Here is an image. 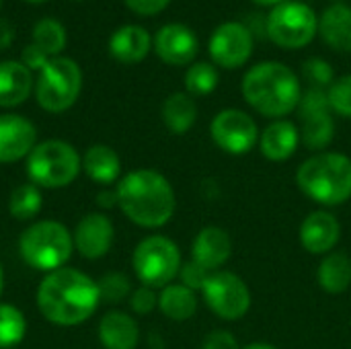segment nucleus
<instances>
[{"label":"nucleus","mask_w":351,"mask_h":349,"mask_svg":"<svg viewBox=\"0 0 351 349\" xmlns=\"http://www.w3.org/2000/svg\"><path fill=\"white\" fill-rule=\"evenodd\" d=\"M97 204L101 208H113V206H117V193L115 191H101Z\"/></svg>","instance_id":"a19ab883"},{"label":"nucleus","mask_w":351,"mask_h":349,"mask_svg":"<svg viewBox=\"0 0 351 349\" xmlns=\"http://www.w3.org/2000/svg\"><path fill=\"white\" fill-rule=\"evenodd\" d=\"M202 349H241L239 341L228 331H212L204 337Z\"/></svg>","instance_id":"e433bc0d"},{"label":"nucleus","mask_w":351,"mask_h":349,"mask_svg":"<svg viewBox=\"0 0 351 349\" xmlns=\"http://www.w3.org/2000/svg\"><path fill=\"white\" fill-rule=\"evenodd\" d=\"M132 265L142 286L165 288L179 276L183 263L181 251L171 239L162 234H152L136 247Z\"/></svg>","instance_id":"6e6552de"},{"label":"nucleus","mask_w":351,"mask_h":349,"mask_svg":"<svg viewBox=\"0 0 351 349\" xmlns=\"http://www.w3.org/2000/svg\"><path fill=\"white\" fill-rule=\"evenodd\" d=\"M243 349H276L274 346H269V344H249V346H245Z\"/></svg>","instance_id":"37998d69"},{"label":"nucleus","mask_w":351,"mask_h":349,"mask_svg":"<svg viewBox=\"0 0 351 349\" xmlns=\"http://www.w3.org/2000/svg\"><path fill=\"white\" fill-rule=\"evenodd\" d=\"M33 88L31 70L23 62H0V107H16L27 101Z\"/></svg>","instance_id":"4be33fe9"},{"label":"nucleus","mask_w":351,"mask_h":349,"mask_svg":"<svg viewBox=\"0 0 351 349\" xmlns=\"http://www.w3.org/2000/svg\"><path fill=\"white\" fill-rule=\"evenodd\" d=\"M341 239V224L331 212H311L300 224V243L311 255H329Z\"/></svg>","instance_id":"f3484780"},{"label":"nucleus","mask_w":351,"mask_h":349,"mask_svg":"<svg viewBox=\"0 0 351 349\" xmlns=\"http://www.w3.org/2000/svg\"><path fill=\"white\" fill-rule=\"evenodd\" d=\"M37 130L35 125L14 113H2L0 115V163H16L31 154L35 148Z\"/></svg>","instance_id":"2eb2a0df"},{"label":"nucleus","mask_w":351,"mask_h":349,"mask_svg":"<svg viewBox=\"0 0 351 349\" xmlns=\"http://www.w3.org/2000/svg\"><path fill=\"white\" fill-rule=\"evenodd\" d=\"M218 82H220L218 70L210 62H195V64L189 66V70L185 74V88H187V93L197 95V97L214 93Z\"/></svg>","instance_id":"7c9ffc66"},{"label":"nucleus","mask_w":351,"mask_h":349,"mask_svg":"<svg viewBox=\"0 0 351 349\" xmlns=\"http://www.w3.org/2000/svg\"><path fill=\"white\" fill-rule=\"evenodd\" d=\"M27 333L25 315L12 304H0V349L16 348Z\"/></svg>","instance_id":"c85d7f7f"},{"label":"nucleus","mask_w":351,"mask_h":349,"mask_svg":"<svg viewBox=\"0 0 351 349\" xmlns=\"http://www.w3.org/2000/svg\"><path fill=\"white\" fill-rule=\"evenodd\" d=\"M12 39H14V27H12V23L6 21V19H0V49L10 47Z\"/></svg>","instance_id":"ea45409f"},{"label":"nucleus","mask_w":351,"mask_h":349,"mask_svg":"<svg viewBox=\"0 0 351 349\" xmlns=\"http://www.w3.org/2000/svg\"><path fill=\"white\" fill-rule=\"evenodd\" d=\"M179 278H181V284L187 286L189 290H204L208 278H210V272L204 269L202 265H197L193 259L189 263H183L181 269H179Z\"/></svg>","instance_id":"f704fd0d"},{"label":"nucleus","mask_w":351,"mask_h":349,"mask_svg":"<svg viewBox=\"0 0 351 349\" xmlns=\"http://www.w3.org/2000/svg\"><path fill=\"white\" fill-rule=\"evenodd\" d=\"M298 115L302 119L300 140L308 150H323L331 144L335 134V123L331 117V107L325 88L311 86L302 93L298 103Z\"/></svg>","instance_id":"9b49d317"},{"label":"nucleus","mask_w":351,"mask_h":349,"mask_svg":"<svg viewBox=\"0 0 351 349\" xmlns=\"http://www.w3.org/2000/svg\"><path fill=\"white\" fill-rule=\"evenodd\" d=\"M158 309L171 321H187L197 311V296L183 284H169L158 296Z\"/></svg>","instance_id":"a878e982"},{"label":"nucleus","mask_w":351,"mask_h":349,"mask_svg":"<svg viewBox=\"0 0 351 349\" xmlns=\"http://www.w3.org/2000/svg\"><path fill=\"white\" fill-rule=\"evenodd\" d=\"M117 206L142 228H160L175 214V191L165 175L152 169L128 173L117 183Z\"/></svg>","instance_id":"f03ea898"},{"label":"nucleus","mask_w":351,"mask_h":349,"mask_svg":"<svg viewBox=\"0 0 351 349\" xmlns=\"http://www.w3.org/2000/svg\"><path fill=\"white\" fill-rule=\"evenodd\" d=\"M319 286L329 294H343L351 286V259L346 253H329L317 272Z\"/></svg>","instance_id":"bb28decb"},{"label":"nucleus","mask_w":351,"mask_h":349,"mask_svg":"<svg viewBox=\"0 0 351 349\" xmlns=\"http://www.w3.org/2000/svg\"><path fill=\"white\" fill-rule=\"evenodd\" d=\"M66 29L56 19H41L33 27V43L43 49L49 58L60 56V51L66 47Z\"/></svg>","instance_id":"cd10ccee"},{"label":"nucleus","mask_w":351,"mask_h":349,"mask_svg":"<svg viewBox=\"0 0 351 349\" xmlns=\"http://www.w3.org/2000/svg\"><path fill=\"white\" fill-rule=\"evenodd\" d=\"M253 2L259 4V6H278V4H284L288 0H253Z\"/></svg>","instance_id":"79ce46f5"},{"label":"nucleus","mask_w":351,"mask_h":349,"mask_svg":"<svg viewBox=\"0 0 351 349\" xmlns=\"http://www.w3.org/2000/svg\"><path fill=\"white\" fill-rule=\"evenodd\" d=\"M130 304H132V311L136 315H150L158 306V296L154 294V288L142 286V288L132 292Z\"/></svg>","instance_id":"c9c22d12"},{"label":"nucleus","mask_w":351,"mask_h":349,"mask_svg":"<svg viewBox=\"0 0 351 349\" xmlns=\"http://www.w3.org/2000/svg\"><path fill=\"white\" fill-rule=\"evenodd\" d=\"M253 33L247 25L237 21H226L216 27V31L210 37L208 49L212 60L226 68L234 70L249 62L253 53Z\"/></svg>","instance_id":"ddd939ff"},{"label":"nucleus","mask_w":351,"mask_h":349,"mask_svg":"<svg viewBox=\"0 0 351 349\" xmlns=\"http://www.w3.org/2000/svg\"><path fill=\"white\" fill-rule=\"evenodd\" d=\"M41 210V193L39 187L33 183L19 185L8 200V212L16 220H31Z\"/></svg>","instance_id":"c756f323"},{"label":"nucleus","mask_w":351,"mask_h":349,"mask_svg":"<svg viewBox=\"0 0 351 349\" xmlns=\"http://www.w3.org/2000/svg\"><path fill=\"white\" fill-rule=\"evenodd\" d=\"M296 185L317 204L341 206L351 197V158L339 152H319L298 167Z\"/></svg>","instance_id":"20e7f679"},{"label":"nucleus","mask_w":351,"mask_h":349,"mask_svg":"<svg viewBox=\"0 0 351 349\" xmlns=\"http://www.w3.org/2000/svg\"><path fill=\"white\" fill-rule=\"evenodd\" d=\"M82 169L99 185H111L119 179L121 173V160L119 154L105 144L90 146L82 156Z\"/></svg>","instance_id":"b1692460"},{"label":"nucleus","mask_w":351,"mask_h":349,"mask_svg":"<svg viewBox=\"0 0 351 349\" xmlns=\"http://www.w3.org/2000/svg\"><path fill=\"white\" fill-rule=\"evenodd\" d=\"M21 60H23V64H25L29 70H41V68L47 64L49 56H47L43 49H39L35 43H29V45L23 49V53H21Z\"/></svg>","instance_id":"58836bf2"},{"label":"nucleus","mask_w":351,"mask_h":349,"mask_svg":"<svg viewBox=\"0 0 351 349\" xmlns=\"http://www.w3.org/2000/svg\"><path fill=\"white\" fill-rule=\"evenodd\" d=\"M202 292L210 311L224 321H239L251 309V290L232 272H212Z\"/></svg>","instance_id":"9d476101"},{"label":"nucleus","mask_w":351,"mask_h":349,"mask_svg":"<svg viewBox=\"0 0 351 349\" xmlns=\"http://www.w3.org/2000/svg\"><path fill=\"white\" fill-rule=\"evenodd\" d=\"M319 31L329 47L343 53L351 51V6L337 2L325 8L319 21Z\"/></svg>","instance_id":"5701e85b"},{"label":"nucleus","mask_w":351,"mask_h":349,"mask_svg":"<svg viewBox=\"0 0 351 349\" xmlns=\"http://www.w3.org/2000/svg\"><path fill=\"white\" fill-rule=\"evenodd\" d=\"M74 241L70 230L53 220H41L31 224L19 239V253L27 265L39 272L62 269L70 259Z\"/></svg>","instance_id":"39448f33"},{"label":"nucleus","mask_w":351,"mask_h":349,"mask_svg":"<svg viewBox=\"0 0 351 349\" xmlns=\"http://www.w3.org/2000/svg\"><path fill=\"white\" fill-rule=\"evenodd\" d=\"M78 173L80 156L74 146L64 140H47L35 144L27 156V175L37 187H66L78 177Z\"/></svg>","instance_id":"423d86ee"},{"label":"nucleus","mask_w":351,"mask_h":349,"mask_svg":"<svg viewBox=\"0 0 351 349\" xmlns=\"http://www.w3.org/2000/svg\"><path fill=\"white\" fill-rule=\"evenodd\" d=\"M99 296L103 302H109V304H117L121 302L123 298H128L132 294V286H130V280L128 276L119 274V272H111V274H105L99 282Z\"/></svg>","instance_id":"2f4dec72"},{"label":"nucleus","mask_w":351,"mask_h":349,"mask_svg":"<svg viewBox=\"0 0 351 349\" xmlns=\"http://www.w3.org/2000/svg\"><path fill=\"white\" fill-rule=\"evenodd\" d=\"M197 35L183 23H169L154 35L156 56L171 66H185L197 56Z\"/></svg>","instance_id":"4468645a"},{"label":"nucleus","mask_w":351,"mask_h":349,"mask_svg":"<svg viewBox=\"0 0 351 349\" xmlns=\"http://www.w3.org/2000/svg\"><path fill=\"white\" fill-rule=\"evenodd\" d=\"M2 286H4V272H2V265H0V294H2Z\"/></svg>","instance_id":"c03bdc74"},{"label":"nucleus","mask_w":351,"mask_h":349,"mask_svg":"<svg viewBox=\"0 0 351 349\" xmlns=\"http://www.w3.org/2000/svg\"><path fill=\"white\" fill-rule=\"evenodd\" d=\"M232 255L230 234L220 226H206L197 232L191 249V257L204 269L218 272Z\"/></svg>","instance_id":"a211bd4d"},{"label":"nucleus","mask_w":351,"mask_h":349,"mask_svg":"<svg viewBox=\"0 0 351 349\" xmlns=\"http://www.w3.org/2000/svg\"><path fill=\"white\" fill-rule=\"evenodd\" d=\"M302 74L311 82V86H315V88H325V86H331L335 82L333 68L323 58H308L302 66Z\"/></svg>","instance_id":"72a5a7b5"},{"label":"nucleus","mask_w":351,"mask_h":349,"mask_svg":"<svg viewBox=\"0 0 351 349\" xmlns=\"http://www.w3.org/2000/svg\"><path fill=\"white\" fill-rule=\"evenodd\" d=\"M82 91V70L70 58H49L39 70L35 84V99L41 109L49 113L68 111Z\"/></svg>","instance_id":"0eeeda50"},{"label":"nucleus","mask_w":351,"mask_h":349,"mask_svg":"<svg viewBox=\"0 0 351 349\" xmlns=\"http://www.w3.org/2000/svg\"><path fill=\"white\" fill-rule=\"evenodd\" d=\"M265 33L278 47L300 49L319 33V19L308 4L288 0L274 6V10L267 14Z\"/></svg>","instance_id":"1a4fd4ad"},{"label":"nucleus","mask_w":351,"mask_h":349,"mask_svg":"<svg viewBox=\"0 0 351 349\" xmlns=\"http://www.w3.org/2000/svg\"><path fill=\"white\" fill-rule=\"evenodd\" d=\"M99 339L105 349H136L140 329L134 317L121 311H111L99 323Z\"/></svg>","instance_id":"412c9836"},{"label":"nucleus","mask_w":351,"mask_h":349,"mask_svg":"<svg viewBox=\"0 0 351 349\" xmlns=\"http://www.w3.org/2000/svg\"><path fill=\"white\" fill-rule=\"evenodd\" d=\"M150 33L140 25H123L109 37V53L121 64H138L150 51Z\"/></svg>","instance_id":"aec40b11"},{"label":"nucleus","mask_w":351,"mask_h":349,"mask_svg":"<svg viewBox=\"0 0 351 349\" xmlns=\"http://www.w3.org/2000/svg\"><path fill=\"white\" fill-rule=\"evenodd\" d=\"M245 101L261 115L282 119L298 109L302 99L300 78L280 62H261L243 78Z\"/></svg>","instance_id":"7ed1b4c3"},{"label":"nucleus","mask_w":351,"mask_h":349,"mask_svg":"<svg viewBox=\"0 0 351 349\" xmlns=\"http://www.w3.org/2000/svg\"><path fill=\"white\" fill-rule=\"evenodd\" d=\"M195 119H197V107H195V101L191 99V95L173 93L162 103V121L169 132H173L177 136L187 134L193 128Z\"/></svg>","instance_id":"393cba45"},{"label":"nucleus","mask_w":351,"mask_h":349,"mask_svg":"<svg viewBox=\"0 0 351 349\" xmlns=\"http://www.w3.org/2000/svg\"><path fill=\"white\" fill-rule=\"evenodd\" d=\"M74 249L86 259H101L113 245V224L105 214H86L72 234Z\"/></svg>","instance_id":"dca6fc26"},{"label":"nucleus","mask_w":351,"mask_h":349,"mask_svg":"<svg viewBox=\"0 0 351 349\" xmlns=\"http://www.w3.org/2000/svg\"><path fill=\"white\" fill-rule=\"evenodd\" d=\"M300 144V130L288 121V119H276L271 121L263 134L259 136V148L261 154L267 160L282 163L288 160Z\"/></svg>","instance_id":"6ab92c4d"},{"label":"nucleus","mask_w":351,"mask_h":349,"mask_svg":"<svg viewBox=\"0 0 351 349\" xmlns=\"http://www.w3.org/2000/svg\"><path fill=\"white\" fill-rule=\"evenodd\" d=\"M327 99L331 111H335L341 117H351V74L337 78L327 88Z\"/></svg>","instance_id":"473e14b6"},{"label":"nucleus","mask_w":351,"mask_h":349,"mask_svg":"<svg viewBox=\"0 0 351 349\" xmlns=\"http://www.w3.org/2000/svg\"><path fill=\"white\" fill-rule=\"evenodd\" d=\"M101 302L99 286L86 274L62 267L43 278L37 290L41 315L60 327H74L88 321Z\"/></svg>","instance_id":"f257e3e1"},{"label":"nucleus","mask_w":351,"mask_h":349,"mask_svg":"<svg viewBox=\"0 0 351 349\" xmlns=\"http://www.w3.org/2000/svg\"><path fill=\"white\" fill-rule=\"evenodd\" d=\"M0 6H2V0H0Z\"/></svg>","instance_id":"49530a36"},{"label":"nucleus","mask_w":351,"mask_h":349,"mask_svg":"<svg viewBox=\"0 0 351 349\" xmlns=\"http://www.w3.org/2000/svg\"><path fill=\"white\" fill-rule=\"evenodd\" d=\"M210 134L214 144L232 156H243L251 152L253 146L259 142V130L255 119L241 109L220 111L210 123Z\"/></svg>","instance_id":"f8f14e48"},{"label":"nucleus","mask_w":351,"mask_h":349,"mask_svg":"<svg viewBox=\"0 0 351 349\" xmlns=\"http://www.w3.org/2000/svg\"><path fill=\"white\" fill-rule=\"evenodd\" d=\"M25 2H45V0H25Z\"/></svg>","instance_id":"a18cd8bd"},{"label":"nucleus","mask_w":351,"mask_h":349,"mask_svg":"<svg viewBox=\"0 0 351 349\" xmlns=\"http://www.w3.org/2000/svg\"><path fill=\"white\" fill-rule=\"evenodd\" d=\"M125 6L130 10H134L136 14H142V16H152V14H158L162 12L171 0H123Z\"/></svg>","instance_id":"4c0bfd02"}]
</instances>
